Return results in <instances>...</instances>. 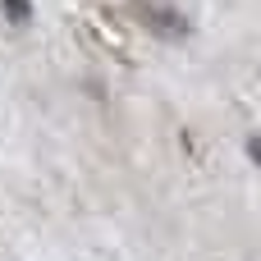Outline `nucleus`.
I'll use <instances>...</instances> for the list:
<instances>
[{
  "label": "nucleus",
  "mask_w": 261,
  "mask_h": 261,
  "mask_svg": "<svg viewBox=\"0 0 261 261\" xmlns=\"http://www.w3.org/2000/svg\"><path fill=\"white\" fill-rule=\"evenodd\" d=\"M138 18L151 23V32H165V37H188V18L170 5H138Z\"/></svg>",
  "instance_id": "1"
},
{
  "label": "nucleus",
  "mask_w": 261,
  "mask_h": 261,
  "mask_svg": "<svg viewBox=\"0 0 261 261\" xmlns=\"http://www.w3.org/2000/svg\"><path fill=\"white\" fill-rule=\"evenodd\" d=\"M9 23H32V0H0Z\"/></svg>",
  "instance_id": "2"
},
{
  "label": "nucleus",
  "mask_w": 261,
  "mask_h": 261,
  "mask_svg": "<svg viewBox=\"0 0 261 261\" xmlns=\"http://www.w3.org/2000/svg\"><path fill=\"white\" fill-rule=\"evenodd\" d=\"M248 156H252V165H257V170H261V138H257V133L248 138Z\"/></svg>",
  "instance_id": "3"
}]
</instances>
